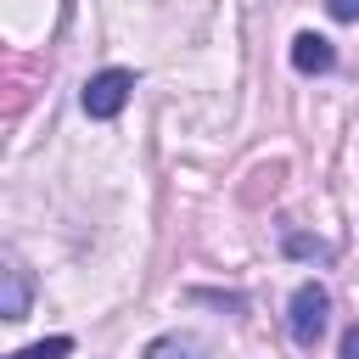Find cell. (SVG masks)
Returning a JSON list of instances; mask_svg holds the SVG:
<instances>
[{
	"mask_svg": "<svg viewBox=\"0 0 359 359\" xmlns=\"http://www.w3.org/2000/svg\"><path fill=\"white\" fill-rule=\"evenodd\" d=\"M146 359H208V348H202L196 337H180V331H168V337L146 342Z\"/></svg>",
	"mask_w": 359,
	"mask_h": 359,
	"instance_id": "5",
	"label": "cell"
},
{
	"mask_svg": "<svg viewBox=\"0 0 359 359\" xmlns=\"http://www.w3.org/2000/svg\"><path fill=\"white\" fill-rule=\"evenodd\" d=\"M286 252H292V258L331 264V241H320V236H303V230H286Z\"/></svg>",
	"mask_w": 359,
	"mask_h": 359,
	"instance_id": "6",
	"label": "cell"
},
{
	"mask_svg": "<svg viewBox=\"0 0 359 359\" xmlns=\"http://www.w3.org/2000/svg\"><path fill=\"white\" fill-rule=\"evenodd\" d=\"M0 280H6V292H0V320H22V314H28V297H34V280H28V269H22L17 258H6Z\"/></svg>",
	"mask_w": 359,
	"mask_h": 359,
	"instance_id": "3",
	"label": "cell"
},
{
	"mask_svg": "<svg viewBox=\"0 0 359 359\" xmlns=\"http://www.w3.org/2000/svg\"><path fill=\"white\" fill-rule=\"evenodd\" d=\"M292 67H297V73H331V67H337L331 39H325V34H297V39H292Z\"/></svg>",
	"mask_w": 359,
	"mask_h": 359,
	"instance_id": "4",
	"label": "cell"
},
{
	"mask_svg": "<svg viewBox=\"0 0 359 359\" xmlns=\"http://www.w3.org/2000/svg\"><path fill=\"white\" fill-rule=\"evenodd\" d=\"M325 11H331L337 22H359V0H325Z\"/></svg>",
	"mask_w": 359,
	"mask_h": 359,
	"instance_id": "8",
	"label": "cell"
},
{
	"mask_svg": "<svg viewBox=\"0 0 359 359\" xmlns=\"http://www.w3.org/2000/svg\"><path fill=\"white\" fill-rule=\"evenodd\" d=\"M129 90H135V73L129 67H107V73H95L90 84H84V112L90 118H118L123 112V101H129Z\"/></svg>",
	"mask_w": 359,
	"mask_h": 359,
	"instance_id": "2",
	"label": "cell"
},
{
	"mask_svg": "<svg viewBox=\"0 0 359 359\" xmlns=\"http://www.w3.org/2000/svg\"><path fill=\"white\" fill-rule=\"evenodd\" d=\"M342 359H359V325H348V337H342Z\"/></svg>",
	"mask_w": 359,
	"mask_h": 359,
	"instance_id": "9",
	"label": "cell"
},
{
	"mask_svg": "<svg viewBox=\"0 0 359 359\" xmlns=\"http://www.w3.org/2000/svg\"><path fill=\"white\" fill-rule=\"evenodd\" d=\"M73 353V337H45V342H28V348H17L11 359H67Z\"/></svg>",
	"mask_w": 359,
	"mask_h": 359,
	"instance_id": "7",
	"label": "cell"
},
{
	"mask_svg": "<svg viewBox=\"0 0 359 359\" xmlns=\"http://www.w3.org/2000/svg\"><path fill=\"white\" fill-rule=\"evenodd\" d=\"M325 314H331V292H325L320 280H303V286L292 292V303H286V331H292V342H297V348H314V342L325 337Z\"/></svg>",
	"mask_w": 359,
	"mask_h": 359,
	"instance_id": "1",
	"label": "cell"
}]
</instances>
